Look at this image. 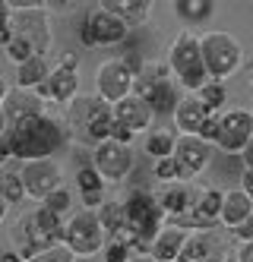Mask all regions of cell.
I'll use <instances>...</instances> for the list:
<instances>
[{"label": "cell", "instance_id": "4fadbf2b", "mask_svg": "<svg viewBox=\"0 0 253 262\" xmlns=\"http://www.w3.org/2000/svg\"><path fill=\"white\" fill-rule=\"evenodd\" d=\"M253 139V111H244V107H235L222 114V123H219V136H216V145L222 152H244Z\"/></svg>", "mask_w": 253, "mask_h": 262}, {"label": "cell", "instance_id": "ac0fdd59", "mask_svg": "<svg viewBox=\"0 0 253 262\" xmlns=\"http://www.w3.org/2000/svg\"><path fill=\"white\" fill-rule=\"evenodd\" d=\"M114 120L124 123L127 129H133V133H143V129H149V123H152V107H149V101L143 95L133 92L130 98L114 104Z\"/></svg>", "mask_w": 253, "mask_h": 262}, {"label": "cell", "instance_id": "9a60e30c", "mask_svg": "<svg viewBox=\"0 0 253 262\" xmlns=\"http://www.w3.org/2000/svg\"><path fill=\"white\" fill-rule=\"evenodd\" d=\"M32 117H45V101L38 98V92L10 85L4 92V120H7V126H16L23 120H32Z\"/></svg>", "mask_w": 253, "mask_h": 262}, {"label": "cell", "instance_id": "30bf717a", "mask_svg": "<svg viewBox=\"0 0 253 262\" xmlns=\"http://www.w3.org/2000/svg\"><path fill=\"white\" fill-rule=\"evenodd\" d=\"M76 67H80V57H76V54H67V57H61V63L51 70V76L35 89L38 98H42V101H61V104L76 101V89H80Z\"/></svg>", "mask_w": 253, "mask_h": 262}, {"label": "cell", "instance_id": "e575fe53", "mask_svg": "<svg viewBox=\"0 0 253 262\" xmlns=\"http://www.w3.org/2000/svg\"><path fill=\"white\" fill-rule=\"evenodd\" d=\"M42 205H45V209H51L54 215H67V212H70V205H73V193L67 190V186H61V190L51 193Z\"/></svg>", "mask_w": 253, "mask_h": 262}, {"label": "cell", "instance_id": "d6986e66", "mask_svg": "<svg viewBox=\"0 0 253 262\" xmlns=\"http://www.w3.org/2000/svg\"><path fill=\"white\" fill-rule=\"evenodd\" d=\"M178 262H225L222 240L216 234H209V231L190 234V240H187V247H184Z\"/></svg>", "mask_w": 253, "mask_h": 262}, {"label": "cell", "instance_id": "ffe728a7", "mask_svg": "<svg viewBox=\"0 0 253 262\" xmlns=\"http://www.w3.org/2000/svg\"><path fill=\"white\" fill-rule=\"evenodd\" d=\"M187 240H190V228H181V224L162 228V234L152 240V259L155 262H178Z\"/></svg>", "mask_w": 253, "mask_h": 262}, {"label": "cell", "instance_id": "7a4b0ae2", "mask_svg": "<svg viewBox=\"0 0 253 262\" xmlns=\"http://www.w3.org/2000/svg\"><path fill=\"white\" fill-rule=\"evenodd\" d=\"M61 145H64V126L45 114V117H32L16 126H7L4 139H0V155L26 164V161L51 158Z\"/></svg>", "mask_w": 253, "mask_h": 262}, {"label": "cell", "instance_id": "d4e9b609", "mask_svg": "<svg viewBox=\"0 0 253 262\" xmlns=\"http://www.w3.org/2000/svg\"><path fill=\"white\" fill-rule=\"evenodd\" d=\"M149 107H152V114L155 117H174L178 114V107H181V98H178V89H174V82H162V85H155L149 95H146Z\"/></svg>", "mask_w": 253, "mask_h": 262}, {"label": "cell", "instance_id": "4dcf8cb0", "mask_svg": "<svg viewBox=\"0 0 253 262\" xmlns=\"http://www.w3.org/2000/svg\"><path fill=\"white\" fill-rule=\"evenodd\" d=\"M0 193H4V202H7V205L23 202V199H26L23 174H19V171H4V177H0Z\"/></svg>", "mask_w": 253, "mask_h": 262}, {"label": "cell", "instance_id": "5b68a950", "mask_svg": "<svg viewBox=\"0 0 253 262\" xmlns=\"http://www.w3.org/2000/svg\"><path fill=\"white\" fill-rule=\"evenodd\" d=\"M64 228L67 224L61 221V215H54L51 209H35L26 218L16 221L13 228V240H16V253L23 256L26 262L42 256L54 247H64Z\"/></svg>", "mask_w": 253, "mask_h": 262}, {"label": "cell", "instance_id": "603a6c76", "mask_svg": "<svg viewBox=\"0 0 253 262\" xmlns=\"http://www.w3.org/2000/svg\"><path fill=\"white\" fill-rule=\"evenodd\" d=\"M253 215V199L244 190H231L225 193V205H222V224L228 228H241V224Z\"/></svg>", "mask_w": 253, "mask_h": 262}, {"label": "cell", "instance_id": "ee69618b", "mask_svg": "<svg viewBox=\"0 0 253 262\" xmlns=\"http://www.w3.org/2000/svg\"><path fill=\"white\" fill-rule=\"evenodd\" d=\"M4 262H26L19 253H4Z\"/></svg>", "mask_w": 253, "mask_h": 262}, {"label": "cell", "instance_id": "83f0119b", "mask_svg": "<svg viewBox=\"0 0 253 262\" xmlns=\"http://www.w3.org/2000/svg\"><path fill=\"white\" fill-rule=\"evenodd\" d=\"M174 148H178V139H174L171 129H152V133L146 136V152H149L155 161L171 158V155H174Z\"/></svg>", "mask_w": 253, "mask_h": 262}, {"label": "cell", "instance_id": "44dd1931", "mask_svg": "<svg viewBox=\"0 0 253 262\" xmlns=\"http://www.w3.org/2000/svg\"><path fill=\"white\" fill-rule=\"evenodd\" d=\"M209 117H212V111H209L197 95L181 98V107H178V114H174V120H178V129H181V136H200Z\"/></svg>", "mask_w": 253, "mask_h": 262}, {"label": "cell", "instance_id": "3957f363", "mask_svg": "<svg viewBox=\"0 0 253 262\" xmlns=\"http://www.w3.org/2000/svg\"><path fill=\"white\" fill-rule=\"evenodd\" d=\"M127 209V231H124V243L130 247V256H152V240L162 234V218L165 209L155 193L149 190H133L124 202Z\"/></svg>", "mask_w": 253, "mask_h": 262}, {"label": "cell", "instance_id": "f6af8a7d", "mask_svg": "<svg viewBox=\"0 0 253 262\" xmlns=\"http://www.w3.org/2000/svg\"><path fill=\"white\" fill-rule=\"evenodd\" d=\"M250 73H253V54H250Z\"/></svg>", "mask_w": 253, "mask_h": 262}, {"label": "cell", "instance_id": "ba28073f", "mask_svg": "<svg viewBox=\"0 0 253 262\" xmlns=\"http://www.w3.org/2000/svg\"><path fill=\"white\" fill-rule=\"evenodd\" d=\"M105 228H102V218L95 212H80L76 218L67 221L64 228V247H70V253L76 259H92L99 250H105Z\"/></svg>", "mask_w": 253, "mask_h": 262}, {"label": "cell", "instance_id": "7dc6e473", "mask_svg": "<svg viewBox=\"0 0 253 262\" xmlns=\"http://www.w3.org/2000/svg\"><path fill=\"white\" fill-rule=\"evenodd\" d=\"M250 92H253V79H250Z\"/></svg>", "mask_w": 253, "mask_h": 262}, {"label": "cell", "instance_id": "52a82bcc", "mask_svg": "<svg viewBox=\"0 0 253 262\" xmlns=\"http://www.w3.org/2000/svg\"><path fill=\"white\" fill-rule=\"evenodd\" d=\"M200 45H203L206 70H209V76L216 82H225L228 76H235V73L241 70L244 48H241V41L235 38V35H228V32H206L200 38Z\"/></svg>", "mask_w": 253, "mask_h": 262}, {"label": "cell", "instance_id": "6da1fadb", "mask_svg": "<svg viewBox=\"0 0 253 262\" xmlns=\"http://www.w3.org/2000/svg\"><path fill=\"white\" fill-rule=\"evenodd\" d=\"M0 41H4L7 57L23 67L32 57H45L51 48V26L45 7L42 10H10L4 4V19H0Z\"/></svg>", "mask_w": 253, "mask_h": 262}, {"label": "cell", "instance_id": "cb8c5ba5", "mask_svg": "<svg viewBox=\"0 0 253 262\" xmlns=\"http://www.w3.org/2000/svg\"><path fill=\"white\" fill-rule=\"evenodd\" d=\"M102 7L108 13H114L118 19H124L127 26L146 23L152 13V0H102Z\"/></svg>", "mask_w": 253, "mask_h": 262}, {"label": "cell", "instance_id": "7402d4cb", "mask_svg": "<svg viewBox=\"0 0 253 262\" xmlns=\"http://www.w3.org/2000/svg\"><path fill=\"white\" fill-rule=\"evenodd\" d=\"M159 202H162L165 215H171L174 221H181V218L190 215V209H193V202H197V199H193L187 183H165V190L159 193Z\"/></svg>", "mask_w": 253, "mask_h": 262}, {"label": "cell", "instance_id": "f546056e", "mask_svg": "<svg viewBox=\"0 0 253 262\" xmlns=\"http://www.w3.org/2000/svg\"><path fill=\"white\" fill-rule=\"evenodd\" d=\"M168 70L171 67H165V63H146L143 67V73H140V76H136V95H149V92L155 89V85H162V82H168Z\"/></svg>", "mask_w": 253, "mask_h": 262}, {"label": "cell", "instance_id": "e0dca14e", "mask_svg": "<svg viewBox=\"0 0 253 262\" xmlns=\"http://www.w3.org/2000/svg\"><path fill=\"white\" fill-rule=\"evenodd\" d=\"M222 205H225V193L222 190H203L193 202V209L187 218H181V228H212L216 221H222Z\"/></svg>", "mask_w": 253, "mask_h": 262}, {"label": "cell", "instance_id": "b9f144b4", "mask_svg": "<svg viewBox=\"0 0 253 262\" xmlns=\"http://www.w3.org/2000/svg\"><path fill=\"white\" fill-rule=\"evenodd\" d=\"M83 202L89 205V212H92V209H99V205H102V193H86Z\"/></svg>", "mask_w": 253, "mask_h": 262}, {"label": "cell", "instance_id": "7bdbcfd3", "mask_svg": "<svg viewBox=\"0 0 253 262\" xmlns=\"http://www.w3.org/2000/svg\"><path fill=\"white\" fill-rule=\"evenodd\" d=\"M241 158H244V167H247V171H253V139H250V145L241 152Z\"/></svg>", "mask_w": 253, "mask_h": 262}, {"label": "cell", "instance_id": "f35d334b", "mask_svg": "<svg viewBox=\"0 0 253 262\" xmlns=\"http://www.w3.org/2000/svg\"><path fill=\"white\" fill-rule=\"evenodd\" d=\"M235 237H238L241 243H253V215L241 224V228H235Z\"/></svg>", "mask_w": 253, "mask_h": 262}, {"label": "cell", "instance_id": "836d02e7", "mask_svg": "<svg viewBox=\"0 0 253 262\" xmlns=\"http://www.w3.org/2000/svg\"><path fill=\"white\" fill-rule=\"evenodd\" d=\"M155 177H159L162 183H184V177H181V164L174 161V155H171V158H162V161H155Z\"/></svg>", "mask_w": 253, "mask_h": 262}, {"label": "cell", "instance_id": "74e56055", "mask_svg": "<svg viewBox=\"0 0 253 262\" xmlns=\"http://www.w3.org/2000/svg\"><path fill=\"white\" fill-rule=\"evenodd\" d=\"M133 136H136L133 129H127L124 123H118V120H114V129H111V139H114V142H121V145H130V142H133Z\"/></svg>", "mask_w": 253, "mask_h": 262}, {"label": "cell", "instance_id": "d590c367", "mask_svg": "<svg viewBox=\"0 0 253 262\" xmlns=\"http://www.w3.org/2000/svg\"><path fill=\"white\" fill-rule=\"evenodd\" d=\"M102 253H105V262H130V247L124 240H108V247Z\"/></svg>", "mask_w": 253, "mask_h": 262}, {"label": "cell", "instance_id": "1f68e13d", "mask_svg": "<svg viewBox=\"0 0 253 262\" xmlns=\"http://www.w3.org/2000/svg\"><path fill=\"white\" fill-rule=\"evenodd\" d=\"M197 98L212 111V114H216V111H222V104L228 101V92H225V82H216L212 79L209 85H203L200 92H197Z\"/></svg>", "mask_w": 253, "mask_h": 262}, {"label": "cell", "instance_id": "60d3db41", "mask_svg": "<svg viewBox=\"0 0 253 262\" xmlns=\"http://www.w3.org/2000/svg\"><path fill=\"white\" fill-rule=\"evenodd\" d=\"M238 262H253V243H241V253H238Z\"/></svg>", "mask_w": 253, "mask_h": 262}, {"label": "cell", "instance_id": "8fae6325", "mask_svg": "<svg viewBox=\"0 0 253 262\" xmlns=\"http://www.w3.org/2000/svg\"><path fill=\"white\" fill-rule=\"evenodd\" d=\"M95 92L108 104H118L136 92V73H130V67H124L121 57H114V60L102 63L99 73H95Z\"/></svg>", "mask_w": 253, "mask_h": 262}, {"label": "cell", "instance_id": "8d00e7d4", "mask_svg": "<svg viewBox=\"0 0 253 262\" xmlns=\"http://www.w3.org/2000/svg\"><path fill=\"white\" fill-rule=\"evenodd\" d=\"M29 262H76V256L70 253V247H54V250L35 256V259H29Z\"/></svg>", "mask_w": 253, "mask_h": 262}, {"label": "cell", "instance_id": "7c38bea8", "mask_svg": "<svg viewBox=\"0 0 253 262\" xmlns=\"http://www.w3.org/2000/svg\"><path fill=\"white\" fill-rule=\"evenodd\" d=\"M23 183H26V196L45 202L51 193H57L64 186V174H61V164L45 158V161H26L23 164Z\"/></svg>", "mask_w": 253, "mask_h": 262}, {"label": "cell", "instance_id": "d6a6232c", "mask_svg": "<svg viewBox=\"0 0 253 262\" xmlns=\"http://www.w3.org/2000/svg\"><path fill=\"white\" fill-rule=\"evenodd\" d=\"M76 183H80L83 196H86V193H102V190H105V177L95 171L92 164H89V167H83V171L76 174Z\"/></svg>", "mask_w": 253, "mask_h": 262}, {"label": "cell", "instance_id": "2e32d148", "mask_svg": "<svg viewBox=\"0 0 253 262\" xmlns=\"http://www.w3.org/2000/svg\"><path fill=\"white\" fill-rule=\"evenodd\" d=\"M209 158H212V148H209L206 139H200V136H178L174 161L181 164V177H184V183H187L193 174H200L203 167L209 164Z\"/></svg>", "mask_w": 253, "mask_h": 262}, {"label": "cell", "instance_id": "484cf974", "mask_svg": "<svg viewBox=\"0 0 253 262\" xmlns=\"http://www.w3.org/2000/svg\"><path fill=\"white\" fill-rule=\"evenodd\" d=\"M51 70H54V67H48V60H45V57H32V60H26L23 67L16 70V85H19V89L35 92L38 85H42V82L51 76Z\"/></svg>", "mask_w": 253, "mask_h": 262}, {"label": "cell", "instance_id": "5bb4252c", "mask_svg": "<svg viewBox=\"0 0 253 262\" xmlns=\"http://www.w3.org/2000/svg\"><path fill=\"white\" fill-rule=\"evenodd\" d=\"M92 167L105 180L121 183L133 171V152H130V145H121V142H114V139L102 142L99 148H92Z\"/></svg>", "mask_w": 253, "mask_h": 262}, {"label": "cell", "instance_id": "277c9868", "mask_svg": "<svg viewBox=\"0 0 253 262\" xmlns=\"http://www.w3.org/2000/svg\"><path fill=\"white\" fill-rule=\"evenodd\" d=\"M67 126L76 142L89 148H99L102 142L111 139L114 129V104H108L99 95H80L67 104Z\"/></svg>", "mask_w": 253, "mask_h": 262}, {"label": "cell", "instance_id": "8992f818", "mask_svg": "<svg viewBox=\"0 0 253 262\" xmlns=\"http://www.w3.org/2000/svg\"><path fill=\"white\" fill-rule=\"evenodd\" d=\"M168 67H171L174 76H178V85L193 92V95H197L203 85L212 82L206 60H203V45L193 32H181L178 38H174V45L168 51Z\"/></svg>", "mask_w": 253, "mask_h": 262}, {"label": "cell", "instance_id": "f1b7e54d", "mask_svg": "<svg viewBox=\"0 0 253 262\" xmlns=\"http://www.w3.org/2000/svg\"><path fill=\"white\" fill-rule=\"evenodd\" d=\"M212 10H216L212 0H174V13H178L184 23H203L212 16Z\"/></svg>", "mask_w": 253, "mask_h": 262}, {"label": "cell", "instance_id": "bcb514c9", "mask_svg": "<svg viewBox=\"0 0 253 262\" xmlns=\"http://www.w3.org/2000/svg\"><path fill=\"white\" fill-rule=\"evenodd\" d=\"M76 262H92V259H76Z\"/></svg>", "mask_w": 253, "mask_h": 262}, {"label": "cell", "instance_id": "9c48e42d", "mask_svg": "<svg viewBox=\"0 0 253 262\" xmlns=\"http://www.w3.org/2000/svg\"><path fill=\"white\" fill-rule=\"evenodd\" d=\"M127 23L124 19H118L114 13H108L105 7H99V10H92L86 19H83V26H80V41L86 45V48H108V45H121L124 38H127Z\"/></svg>", "mask_w": 253, "mask_h": 262}, {"label": "cell", "instance_id": "ab89813d", "mask_svg": "<svg viewBox=\"0 0 253 262\" xmlns=\"http://www.w3.org/2000/svg\"><path fill=\"white\" fill-rule=\"evenodd\" d=\"M241 190L253 199V171H247V167H244V174H241Z\"/></svg>", "mask_w": 253, "mask_h": 262}, {"label": "cell", "instance_id": "4316f807", "mask_svg": "<svg viewBox=\"0 0 253 262\" xmlns=\"http://www.w3.org/2000/svg\"><path fill=\"white\" fill-rule=\"evenodd\" d=\"M102 228L111 240H121L124 231H127V209H124V202H105L102 205Z\"/></svg>", "mask_w": 253, "mask_h": 262}]
</instances>
